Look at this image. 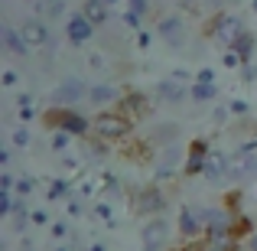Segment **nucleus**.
Instances as JSON below:
<instances>
[{
	"label": "nucleus",
	"instance_id": "obj_16",
	"mask_svg": "<svg viewBox=\"0 0 257 251\" xmlns=\"http://www.w3.org/2000/svg\"><path fill=\"white\" fill-rule=\"evenodd\" d=\"M182 157H186V153L179 150V144L163 147V153H160V160H157V180H173V173H176V166L182 163Z\"/></svg>",
	"mask_w": 257,
	"mask_h": 251
},
{
	"label": "nucleus",
	"instance_id": "obj_6",
	"mask_svg": "<svg viewBox=\"0 0 257 251\" xmlns=\"http://www.w3.org/2000/svg\"><path fill=\"white\" fill-rule=\"evenodd\" d=\"M170 222L163 219V215H157V219H150L144 225V251H166V241H170Z\"/></svg>",
	"mask_w": 257,
	"mask_h": 251
},
{
	"label": "nucleus",
	"instance_id": "obj_38",
	"mask_svg": "<svg viewBox=\"0 0 257 251\" xmlns=\"http://www.w3.org/2000/svg\"><path fill=\"white\" fill-rule=\"evenodd\" d=\"M127 10H131V13H140V17H144V13L150 10V0H127Z\"/></svg>",
	"mask_w": 257,
	"mask_h": 251
},
{
	"label": "nucleus",
	"instance_id": "obj_42",
	"mask_svg": "<svg viewBox=\"0 0 257 251\" xmlns=\"http://www.w3.org/2000/svg\"><path fill=\"white\" fill-rule=\"evenodd\" d=\"M17 82H20V75H17L13 69H7V72H4V85H7V88H13Z\"/></svg>",
	"mask_w": 257,
	"mask_h": 251
},
{
	"label": "nucleus",
	"instance_id": "obj_22",
	"mask_svg": "<svg viewBox=\"0 0 257 251\" xmlns=\"http://www.w3.org/2000/svg\"><path fill=\"white\" fill-rule=\"evenodd\" d=\"M254 43H257V39H254V33H251V30H244V33L238 36V43L231 46V49L241 56V62H251V59H254Z\"/></svg>",
	"mask_w": 257,
	"mask_h": 251
},
{
	"label": "nucleus",
	"instance_id": "obj_13",
	"mask_svg": "<svg viewBox=\"0 0 257 251\" xmlns=\"http://www.w3.org/2000/svg\"><path fill=\"white\" fill-rule=\"evenodd\" d=\"M20 33H23V39L30 43V49H43V46H49V23H46L43 17L26 20V23L20 26Z\"/></svg>",
	"mask_w": 257,
	"mask_h": 251
},
{
	"label": "nucleus",
	"instance_id": "obj_34",
	"mask_svg": "<svg viewBox=\"0 0 257 251\" xmlns=\"http://www.w3.org/2000/svg\"><path fill=\"white\" fill-rule=\"evenodd\" d=\"M33 189H36V180H33V176H23V180H17V196H30Z\"/></svg>",
	"mask_w": 257,
	"mask_h": 251
},
{
	"label": "nucleus",
	"instance_id": "obj_28",
	"mask_svg": "<svg viewBox=\"0 0 257 251\" xmlns=\"http://www.w3.org/2000/svg\"><path fill=\"white\" fill-rule=\"evenodd\" d=\"M104 193L111 196V199H120V196H124V186H120V180L114 173H104Z\"/></svg>",
	"mask_w": 257,
	"mask_h": 251
},
{
	"label": "nucleus",
	"instance_id": "obj_4",
	"mask_svg": "<svg viewBox=\"0 0 257 251\" xmlns=\"http://www.w3.org/2000/svg\"><path fill=\"white\" fill-rule=\"evenodd\" d=\"M163 209H166V196H163V189H160V183H157V186H144V189L134 193V212H137V215L157 219Z\"/></svg>",
	"mask_w": 257,
	"mask_h": 251
},
{
	"label": "nucleus",
	"instance_id": "obj_29",
	"mask_svg": "<svg viewBox=\"0 0 257 251\" xmlns=\"http://www.w3.org/2000/svg\"><path fill=\"white\" fill-rule=\"evenodd\" d=\"M69 144H72V134L69 131H52V150L65 153V150H69Z\"/></svg>",
	"mask_w": 257,
	"mask_h": 251
},
{
	"label": "nucleus",
	"instance_id": "obj_53",
	"mask_svg": "<svg viewBox=\"0 0 257 251\" xmlns=\"http://www.w3.org/2000/svg\"><path fill=\"white\" fill-rule=\"evenodd\" d=\"M56 251H69V248H56Z\"/></svg>",
	"mask_w": 257,
	"mask_h": 251
},
{
	"label": "nucleus",
	"instance_id": "obj_15",
	"mask_svg": "<svg viewBox=\"0 0 257 251\" xmlns=\"http://www.w3.org/2000/svg\"><path fill=\"white\" fill-rule=\"evenodd\" d=\"M157 98L160 101H166V105H182V101L189 98V88L182 85V82H176V78H160L157 82Z\"/></svg>",
	"mask_w": 257,
	"mask_h": 251
},
{
	"label": "nucleus",
	"instance_id": "obj_37",
	"mask_svg": "<svg viewBox=\"0 0 257 251\" xmlns=\"http://www.w3.org/2000/svg\"><path fill=\"white\" fill-rule=\"evenodd\" d=\"M0 189H4V193H13V189H17V180H13L10 170H4V173H0Z\"/></svg>",
	"mask_w": 257,
	"mask_h": 251
},
{
	"label": "nucleus",
	"instance_id": "obj_36",
	"mask_svg": "<svg viewBox=\"0 0 257 251\" xmlns=\"http://www.w3.org/2000/svg\"><path fill=\"white\" fill-rule=\"evenodd\" d=\"M241 82H247V85L257 82V65L254 62H244V65H241Z\"/></svg>",
	"mask_w": 257,
	"mask_h": 251
},
{
	"label": "nucleus",
	"instance_id": "obj_32",
	"mask_svg": "<svg viewBox=\"0 0 257 251\" xmlns=\"http://www.w3.org/2000/svg\"><path fill=\"white\" fill-rule=\"evenodd\" d=\"M30 144H33V134L26 131V127H17V131H13V147H20V150H26Z\"/></svg>",
	"mask_w": 257,
	"mask_h": 251
},
{
	"label": "nucleus",
	"instance_id": "obj_44",
	"mask_svg": "<svg viewBox=\"0 0 257 251\" xmlns=\"http://www.w3.org/2000/svg\"><path fill=\"white\" fill-rule=\"evenodd\" d=\"M10 160H13V153H10V147H0V166H10Z\"/></svg>",
	"mask_w": 257,
	"mask_h": 251
},
{
	"label": "nucleus",
	"instance_id": "obj_52",
	"mask_svg": "<svg viewBox=\"0 0 257 251\" xmlns=\"http://www.w3.org/2000/svg\"><path fill=\"white\" fill-rule=\"evenodd\" d=\"M30 4H43V0H30Z\"/></svg>",
	"mask_w": 257,
	"mask_h": 251
},
{
	"label": "nucleus",
	"instance_id": "obj_39",
	"mask_svg": "<svg viewBox=\"0 0 257 251\" xmlns=\"http://www.w3.org/2000/svg\"><path fill=\"white\" fill-rule=\"evenodd\" d=\"M140 20H144L140 13H131V10L124 13V26H127V30H144V26H140Z\"/></svg>",
	"mask_w": 257,
	"mask_h": 251
},
{
	"label": "nucleus",
	"instance_id": "obj_17",
	"mask_svg": "<svg viewBox=\"0 0 257 251\" xmlns=\"http://www.w3.org/2000/svg\"><path fill=\"white\" fill-rule=\"evenodd\" d=\"M0 36H4V49L10 52V56H17V59H26V56H30V43L23 39V33H20L17 26H4V30H0Z\"/></svg>",
	"mask_w": 257,
	"mask_h": 251
},
{
	"label": "nucleus",
	"instance_id": "obj_5",
	"mask_svg": "<svg viewBox=\"0 0 257 251\" xmlns=\"http://www.w3.org/2000/svg\"><path fill=\"white\" fill-rule=\"evenodd\" d=\"M176 228H179L182 241H199V238H205V225H202L199 206H182L179 209V219H176Z\"/></svg>",
	"mask_w": 257,
	"mask_h": 251
},
{
	"label": "nucleus",
	"instance_id": "obj_46",
	"mask_svg": "<svg viewBox=\"0 0 257 251\" xmlns=\"http://www.w3.org/2000/svg\"><path fill=\"white\" fill-rule=\"evenodd\" d=\"M208 251H238V241H228V245H208Z\"/></svg>",
	"mask_w": 257,
	"mask_h": 251
},
{
	"label": "nucleus",
	"instance_id": "obj_40",
	"mask_svg": "<svg viewBox=\"0 0 257 251\" xmlns=\"http://www.w3.org/2000/svg\"><path fill=\"white\" fill-rule=\"evenodd\" d=\"M221 62H225L228 69H241V65H244V62H241V56H238V52H234V49H228V52H225V59H221Z\"/></svg>",
	"mask_w": 257,
	"mask_h": 251
},
{
	"label": "nucleus",
	"instance_id": "obj_24",
	"mask_svg": "<svg viewBox=\"0 0 257 251\" xmlns=\"http://www.w3.org/2000/svg\"><path fill=\"white\" fill-rule=\"evenodd\" d=\"M46 196H49V202H69L72 199V183L69 180H52L49 189H46Z\"/></svg>",
	"mask_w": 257,
	"mask_h": 251
},
{
	"label": "nucleus",
	"instance_id": "obj_54",
	"mask_svg": "<svg viewBox=\"0 0 257 251\" xmlns=\"http://www.w3.org/2000/svg\"><path fill=\"white\" fill-rule=\"evenodd\" d=\"M23 251H33V248H23Z\"/></svg>",
	"mask_w": 257,
	"mask_h": 251
},
{
	"label": "nucleus",
	"instance_id": "obj_20",
	"mask_svg": "<svg viewBox=\"0 0 257 251\" xmlns=\"http://www.w3.org/2000/svg\"><path fill=\"white\" fill-rule=\"evenodd\" d=\"M82 13H85L88 20H91L94 26H104V23H107V17H111V7H107L104 0H85Z\"/></svg>",
	"mask_w": 257,
	"mask_h": 251
},
{
	"label": "nucleus",
	"instance_id": "obj_33",
	"mask_svg": "<svg viewBox=\"0 0 257 251\" xmlns=\"http://www.w3.org/2000/svg\"><path fill=\"white\" fill-rule=\"evenodd\" d=\"M65 212H69V219H78V215H85V202L82 199H69L65 202Z\"/></svg>",
	"mask_w": 257,
	"mask_h": 251
},
{
	"label": "nucleus",
	"instance_id": "obj_43",
	"mask_svg": "<svg viewBox=\"0 0 257 251\" xmlns=\"http://www.w3.org/2000/svg\"><path fill=\"white\" fill-rule=\"evenodd\" d=\"M228 114H231V111H228V108H215V111H212L215 124H225V118H228Z\"/></svg>",
	"mask_w": 257,
	"mask_h": 251
},
{
	"label": "nucleus",
	"instance_id": "obj_45",
	"mask_svg": "<svg viewBox=\"0 0 257 251\" xmlns=\"http://www.w3.org/2000/svg\"><path fill=\"white\" fill-rule=\"evenodd\" d=\"M33 222H36V225H46V222H49V212H43V209H36V212H33Z\"/></svg>",
	"mask_w": 257,
	"mask_h": 251
},
{
	"label": "nucleus",
	"instance_id": "obj_27",
	"mask_svg": "<svg viewBox=\"0 0 257 251\" xmlns=\"http://www.w3.org/2000/svg\"><path fill=\"white\" fill-rule=\"evenodd\" d=\"M17 114H20V121H33V118H36V108H33L30 95H20V98H17Z\"/></svg>",
	"mask_w": 257,
	"mask_h": 251
},
{
	"label": "nucleus",
	"instance_id": "obj_48",
	"mask_svg": "<svg viewBox=\"0 0 257 251\" xmlns=\"http://www.w3.org/2000/svg\"><path fill=\"white\" fill-rule=\"evenodd\" d=\"M247 248H251V251H257V232L251 235V238H247Z\"/></svg>",
	"mask_w": 257,
	"mask_h": 251
},
{
	"label": "nucleus",
	"instance_id": "obj_25",
	"mask_svg": "<svg viewBox=\"0 0 257 251\" xmlns=\"http://www.w3.org/2000/svg\"><path fill=\"white\" fill-rule=\"evenodd\" d=\"M36 7H39V17L43 20H59L65 13V0H43Z\"/></svg>",
	"mask_w": 257,
	"mask_h": 251
},
{
	"label": "nucleus",
	"instance_id": "obj_47",
	"mask_svg": "<svg viewBox=\"0 0 257 251\" xmlns=\"http://www.w3.org/2000/svg\"><path fill=\"white\" fill-rule=\"evenodd\" d=\"M137 46H140V49H150V33H144V30H140V36H137Z\"/></svg>",
	"mask_w": 257,
	"mask_h": 251
},
{
	"label": "nucleus",
	"instance_id": "obj_21",
	"mask_svg": "<svg viewBox=\"0 0 257 251\" xmlns=\"http://www.w3.org/2000/svg\"><path fill=\"white\" fill-rule=\"evenodd\" d=\"M150 140L160 147V150H163V147H173V144H179V127L176 124H160Z\"/></svg>",
	"mask_w": 257,
	"mask_h": 251
},
{
	"label": "nucleus",
	"instance_id": "obj_8",
	"mask_svg": "<svg viewBox=\"0 0 257 251\" xmlns=\"http://www.w3.org/2000/svg\"><path fill=\"white\" fill-rule=\"evenodd\" d=\"M257 180V153H231V170H228V183H251Z\"/></svg>",
	"mask_w": 257,
	"mask_h": 251
},
{
	"label": "nucleus",
	"instance_id": "obj_2",
	"mask_svg": "<svg viewBox=\"0 0 257 251\" xmlns=\"http://www.w3.org/2000/svg\"><path fill=\"white\" fill-rule=\"evenodd\" d=\"M91 134L98 140H104V144H111V140H124L127 134H134V124L117 111H101L91 121Z\"/></svg>",
	"mask_w": 257,
	"mask_h": 251
},
{
	"label": "nucleus",
	"instance_id": "obj_11",
	"mask_svg": "<svg viewBox=\"0 0 257 251\" xmlns=\"http://www.w3.org/2000/svg\"><path fill=\"white\" fill-rule=\"evenodd\" d=\"M65 36H69L72 46H85L88 39L94 36V23L85 17V13H72V17L65 20Z\"/></svg>",
	"mask_w": 257,
	"mask_h": 251
},
{
	"label": "nucleus",
	"instance_id": "obj_26",
	"mask_svg": "<svg viewBox=\"0 0 257 251\" xmlns=\"http://www.w3.org/2000/svg\"><path fill=\"white\" fill-rule=\"evenodd\" d=\"M94 219L114 228V202L111 199H98V202H94Z\"/></svg>",
	"mask_w": 257,
	"mask_h": 251
},
{
	"label": "nucleus",
	"instance_id": "obj_14",
	"mask_svg": "<svg viewBox=\"0 0 257 251\" xmlns=\"http://www.w3.org/2000/svg\"><path fill=\"white\" fill-rule=\"evenodd\" d=\"M228 170H231V153H225V150H212L208 153V163H205V180L208 183H221V180H228Z\"/></svg>",
	"mask_w": 257,
	"mask_h": 251
},
{
	"label": "nucleus",
	"instance_id": "obj_19",
	"mask_svg": "<svg viewBox=\"0 0 257 251\" xmlns=\"http://www.w3.org/2000/svg\"><path fill=\"white\" fill-rule=\"evenodd\" d=\"M228 137H234V140H254L257 137V121L254 118H234V124L228 127Z\"/></svg>",
	"mask_w": 257,
	"mask_h": 251
},
{
	"label": "nucleus",
	"instance_id": "obj_12",
	"mask_svg": "<svg viewBox=\"0 0 257 251\" xmlns=\"http://www.w3.org/2000/svg\"><path fill=\"white\" fill-rule=\"evenodd\" d=\"M208 144L205 140H192L186 150V163H182V173L186 176H202L205 173V163H208Z\"/></svg>",
	"mask_w": 257,
	"mask_h": 251
},
{
	"label": "nucleus",
	"instance_id": "obj_49",
	"mask_svg": "<svg viewBox=\"0 0 257 251\" xmlns=\"http://www.w3.org/2000/svg\"><path fill=\"white\" fill-rule=\"evenodd\" d=\"M85 251H104V245H88Z\"/></svg>",
	"mask_w": 257,
	"mask_h": 251
},
{
	"label": "nucleus",
	"instance_id": "obj_3",
	"mask_svg": "<svg viewBox=\"0 0 257 251\" xmlns=\"http://www.w3.org/2000/svg\"><path fill=\"white\" fill-rule=\"evenodd\" d=\"M46 124L52 127V131H69L72 137H82V134L91 131V121L82 118V114L69 111V108H56V111L46 114Z\"/></svg>",
	"mask_w": 257,
	"mask_h": 251
},
{
	"label": "nucleus",
	"instance_id": "obj_1",
	"mask_svg": "<svg viewBox=\"0 0 257 251\" xmlns=\"http://www.w3.org/2000/svg\"><path fill=\"white\" fill-rule=\"evenodd\" d=\"M241 33H244V20L234 17V13H215L205 26V36H212V43L225 46V49H231L238 43Z\"/></svg>",
	"mask_w": 257,
	"mask_h": 251
},
{
	"label": "nucleus",
	"instance_id": "obj_23",
	"mask_svg": "<svg viewBox=\"0 0 257 251\" xmlns=\"http://www.w3.org/2000/svg\"><path fill=\"white\" fill-rule=\"evenodd\" d=\"M189 98H192L195 105H212V101L218 98V88H215V85H199V82H195L192 88H189Z\"/></svg>",
	"mask_w": 257,
	"mask_h": 251
},
{
	"label": "nucleus",
	"instance_id": "obj_35",
	"mask_svg": "<svg viewBox=\"0 0 257 251\" xmlns=\"http://www.w3.org/2000/svg\"><path fill=\"white\" fill-rule=\"evenodd\" d=\"M49 232H52V238H56V241H62V238H69V222H52V228H49Z\"/></svg>",
	"mask_w": 257,
	"mask_h": 251
},
{
	"label": "nucleus",
	"instance_id": "obj_18",
	"mask_svg": "<svg viewBox=\"0 0 257 251\" xmlns=\"http://www.w3.org/2000/svg\"><path fill=\"white\" fill-rule=\"evenodd\" d=\"M124 98V95L117 92L114 85H107V82H98V85H91V92H88V101H91L94 108H104V105H117V101Z\"/></svg>",
	"mask_w": 257,
	"mask_h": 251
},
{
	"label": "nucleus",
	"instance_id": "obj_50",
	"mask_svg": "<svg viewBox=\"0 0 257 251\" xmlns=\"http://www.w3.org/2000/svg\"><path fill=\"white\" fill-rule=\"evenodd\" d=\"M104 4H107V7H114V4H117V0H104Z\"/></svg>",
	"mask_w": 257,
	"mask_h": 251
},
{
	"label": "nucleus",
	"instance_id": "obj_51",
	"mask_svg": "<svg viewBox=\"0 0 257 251\" xmlns=\"http://www.w3.org/2000/svg\"><path fill=\"white\" fill-rule=\"evenodd\" d=\"M251 10H254V13H257V0H254V4H251Z\"/></svg>",
	"mask_w": 257,
	"mask_h": 251
},
{
	"label": "nucleus",
	"instance_id": "obj_31",
	"mask_svg": "<svg viewBox=\"0 0 257 251\" xmlns=\"http://www.w3.org/2000/svg\"><path fill=\"white\" fill-rule=\"evenodd\" d=\"M228 111H231V118H251V108H247L244 98H234L231 105H228Z\"/></svg>",
	"mask_w": 257,
	"mask_h": 251
},
{
	"label": "nucleus",
	"instance_id": "obj_10",
	"mask_svg": "<svg viewBox=\"0 0 257 251\" xmlns=\"http://www.w3.org/2000/svg\"><path fill=\"white\" fill-rule=\"evenodd\" d=\"M157 36L163 39L170 49H182L186 46V23H182V17H163L157 26Z\"/></svg>",
	"mask_w": 257,
	"mask_h": 251
},
{
	"label": "nucleus",
	"instance_id": "obj_30",
	"mask_svg": "<svg viewBox=\"0 0 257 251\" xmlns=\"http://www.w3.org/2000/svg\"><path fill=\"white\" fill-rule=\"evenodd\" d=\"M13 212H17V196L0 189V215H13Z\"/></svg>",
	"mask_w": 257,
	"mask_h": 251
},
{
	"label": "nucleus",
	"instance_id": "obj_9",
	"mask_svg": "<svg viewBox=\"0 0 257 251\" xmlns=\"http://www.w3.org/2000/svg\"><path fill=\"white\" fill-rule=\"evenodd\" d=\"M88 92H91V88H88L82 78H65V82L52 92V101H56L59 108H69V105H78L82 98H88Z\"/></svg>",
	"mask_w": 257,
	"mask_h": 251
},
{
	"label": "nucleus",
	"instance_id": "obj_7",
	"mask_svg": "<svg viewBox=\"0 0 257 251\" xmlns=\"http://www.w3.org/2000/svg\"><path fill=\"white\" fill-rule=\"evenodd\" d=\"M117 114H124L127 121H144V118H150V101H147V95H140V92H127L124 98L117 101V108H114Z\"/></svg>",
	"mask_w": 257,
	"mask_h": 251
},
{
	"label": "nucleus",
	"instance_id": "obj_41",
	"mask_svg": "<svg viewBox=\"0 0 257 251\" xmlns=\"http://www.w3.org/2000/svg\"><path fill=\"white\" fill-rule=\"evenodd\" d=\"M195 82H199V85H215V72L212 69H202L199 75H195Z\"/></svg>",
	"mask_w": 257,
	"mask_h": 251
}]
</instances>
